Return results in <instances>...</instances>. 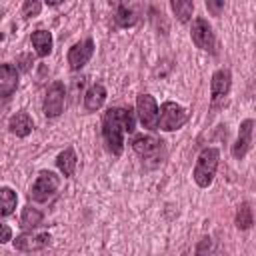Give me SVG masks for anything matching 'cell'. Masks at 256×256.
<instances>
[{"instance_id":"cb8c5ba5","label":"cell","mask_w":256,"mask_h":256,"mask_svg":"<svg viewBox=\"0 0 256 256\" xmlns=\"http://www.w3.org/2000/svg\"><path fill=\"white\" fill-rule=\"evenodd\" d=\"M210 250H212V240L204 236L196 246V256H210Z\"/></svg>"},{"instance_id":"ba28073f","label":"cell","mask_w":256,"mask_h":256,"mask_svg":"<svg viewBox=\"0 0 256 256\" xmlns=\"http://www.w3.org/2000/svg\"><path fill=\"white\" fill-rule=\"evenodd\" d=\"M192 42L200 48V50H206V52H214V32H212V26L208 24V20L204 18H196L192 22Z\"/></svg>"},{"instance_id":"603a6c76","label":"cell","mask_w":256,"mask_h":256,"mask_svg":"<svg viewBox=\"0 0 256 256\" xmlns=\"http://www.w3.org/2000/svg\"><path fill=\"white\" fill-rule=\"evenodd\" d=\"M40 10H42V4H40L38 0H26V2H24V6H22V14H24L26 18L38 16V14H40Z\"/></svg>"},{"instance_id":"d6986e66","label":"cell","mask_w":256,"mask_h":256,"mask_svg":"<svg viewBox=\"0 0 256 256\" xmlns=\"http://www.w3.org/2000/svg\"><path fill=\"white\" fill-rule=\"evenodd\" d=\"M0 198H2V210H0V214L6 218V216H10V214L14 212L16 202H18V196H16V192H14L12 188L2 186V190H0Z\"/></svg>"},{"instance_id":"5b68a950","label":"cell","mask_w":256,"mask_h":256,"mask_svg":"<svg viewBox=\"0 0 256 256\" xmlns=\"http://www.w3.org/2000/svg\"><path fill=\"white\" fill-rule=\"evenodd\" d=\"M136 112H138V120L144 128L148 130H158V104L150 94H140L136 98Z\"/></svg>"},{"instance_id":"3957f363","label":"cell","mask_w":256,"mask_h":256,"mask_svg":"<svg viewBox=\"0 0 256 256\" xmlns=\"http://www.w3.org/2000/svg\"><path fill=\"white\" fill-rule=\"evenodd\" d=\"M190 114L186 108H182L180 104L176 102H164L160 106V116H158V128L164 130V132H172V130H178L182 128L186 122H188Z\"/></svg>"},{"instance_id":"4fadbf2b","label":"cell","mask_w":256,"mask_h":256,"mask_svg":"<svg viewBox=\"0 0 256 256\" xmlns=\"http://www.w3.org/2000/svg\"><path fill=\"white\" fill-rule=\"evenodd\" d=\"M18 86V70L12 64H2L0 68V94L2 98H8Z\"/></svg>"},{"instance_id":"e0dca14e","label":"cell","mask_w":256,"mask_h":256,"mask_svg":"<svg viewBox=\"0 0 256 256\" xmlns=\"http://www.w3.org/2000/svg\"><path fill=\"white\" fill-rule=\"evenodd\" d=\"M138 16L140 14H138L136 6H132V4H118L114 20H116V24L120 28H128V26H134L138 22Z\"/></svg>"},{"instance_id":"8fae6325","label":"cell","mask_w":256,"mask_h":256,"mask_svg":"<svg viewBox=\"0 0 256 256\" xmlns=\"http://www.w3.org/2000/svg\"><path fill=\"white\" fill-rule=\"evenodd\" d=\"M50 234L48 232H26L16 236L14 240V248L20 252H32V250H42L50 244Z\"/></svg>"},{"instance_id":"d4e9b609","label":"cell","mask_w":256,"mask_h":256,"mask_svg":"<svg viewBox=\"0 0 256 256\" xmlns=\"http://www.w3.org/2000/svg\"><path fill=\"white\" fill-rule=\"evenodd\" d=\"M206 8L214 14V16H220L222 8H224V2L222 0H206Z\"/></svg>"},{"instance_id":"2e32d148","label":"cell","mask_w":256,"mask_h":256,"mask_svg":"<svg viewBox=\"0 0 256 256\" xmlns=\"http://www.w3.org/2000/svg\"><path fill=\"white\" fill-rule=\"evenodd\" d=\"M30 42H32V46H34V50H36V54L40 58H44V56H48L52 52V34L48 30H36V32H32Z\"/></svg>"},{"instance_id":"30bf717a","label":"cell","mask_w":256,"mask_h":256,"mask_svg":"<svg viewBox=\"0 0 256 256\" xmlns=\"http://www.w3.org/2000/svg\"><path fill=\"white\" fill-rule=\"evenodd\" d=\"M230 84H232V76L230 70H216L212 74L210 80V94H212V106H218L220 102H224V98L230 92Z\"/></svg>"},{"instance_id":"484cf974","label":"cell","mask_w":256,"mask_h":256,"mask_svg":"<svg viewBox=\"0 0 256 256\" xmlns=\"http://www.w3.org/2000/svg\"><path fill=\"white\" fill-rule=\"evenodd\" d=\"M10 236H12V230L8 228V224H2V238H0V242L6 244L10 240Z\"/></svg>"},{"instance_id":"ffe728a7","label":"cell","mask_w":256,"mask_h":256,"mask_svg":"<svg viewBox=\"0 0 256 256\" xmlns=\"http://www.w3.org/2000/svg\"><path fill=\"white\" fill-rule=\"evenodd\" d=\"M42 224V212L32 208V206H26L22 210V216H20V226L22 228H36Z\"/></svg>"},{"instance_id":"9a60e30c","label":"cell","mask_w":256,"mask_h":256,"mask_svg":"<svg viewBox=\"0 0 256 256\" xmlns=\"http://www.w3.org/2000/svg\"><path fill=\"white\" fill-rule=\"evenodd\" d=\"M8 128H10L12 134L24 138V136H28V134L32 132L34 122H32V118H30L26 112H16V114L8 120Z\"/></svg>"},{"instance_id":"7a4b0ae2","label":"cell","mask_w":256,"mask_h":256,"mask_svg":"<svg viewBox=\"0 0 256 256\" xmlns=\"http://www.w3.org/2000/svg\"><path fill=\"white\" fill-rule=\"evenodd\" d=\"M218 160H220V152L218 148H204L198 158H196V164H194V182L200 186V188H208L214 180V174H216V168H218Z\"/></svg>"},{"instance_id":"9c48e42d","label":"cell","mask_w":256,"mask_h":256,"mask_svg":"<svg viewBox=\"0 0 256 256\" xmlns=\"http://www.w3.org/2000/svg\"><path fill=\"white\" fill-rule=\"evenodd\" d=\"M94 54V40L92 38H84L80 42H76L70 50H68V64L72 70H80Z\"/></svg>"},{"instance_id":"7c38bea8","label":"cell","mask_w":256,"mask_h":256,"mask_svg":"<svg viewBox=\"0 0 256 256\" xmlns=\"http://www.w3.org/2000/svg\"><path fill=\"white\" fill-rule=\"evenodd\" d=\"M252 132H254V120L252 118H246L242 124H240V130H238V138H236V144L232 146V156L236 160H242L250 146H252Z\"/></svg>"},{"instance_id":"4316f807","label":"cell","mask_w":256,"mask_h":256,"mask_svg":"<svg viewBox=\"0 0 256 256\" xmlns=\"http://www.w3.org/2000/svg\"><path fill=\"white\" fill-rule=\"evenodd\" d=\"M46 4H50V6H58L60 2H58V0H50V2H46Z\"/></svg>"},{"instance_id":"5bb4252c","label":"cell","mask_w":256,"mask_h":256,"mask_svg":"<svg viewBox=\"0 0 256 256\" xmlns=\"http://www.w3.org/2000/svg\"><path fill=\"white\" fill-rule=\"evenodd\" d=\"M104 100H106V88L100 82L98 84H92L86 90V94H84V108L88 112H96L104 104Z\"/></svg>"},{"instance_id":"ac0fdd59","label":"cell","mask_w":256,"mask_h":256,"mask_svg":"<svg viewBox=\"0 0 256 256\" xmlns=\"http://www.w3.org/2000/svg\"><path fill=\"white\" fill-rule=\"evenodd\" d=\"M56 166L64 176H72L74 170H76V152H74V148H64L56 156Z\"/></svg>"},{"instance_id":"6da1fadb","label":"cell","mask_w":256,"mask_h":256,"mask_svg":"<svg viewBox=\"0 0 256 256\" xmlns=\"http://www.w3.org/2000/svg\"><path fill=\"white\" fill-rule=\"evenodd\" d=\"M134 130V112L130 108H108L102 118V138L106 148L120 156L124 148V134Z\"/></svg>"},{"instance_id":"44dd1931","label":"cell","mask_w":256,"mask_h":256,"mask_svg":"<svg viewBox=\"0 0 256 256\" xmlns=\"http://www.w3.org/2000/svg\"><path fill=\"white\" fill-rule=\"evenodd\" d=\"M170 6H172V10L180 22H188L192 12H194V2H190V0H172Z\"/></svg>"},{"instance_id":"277c9868","label":"cell","mask_w":256,"mask_h":256,"mask_svg":"<svg viewBox=\"0 0 256 256\" xmlns=\"http://www.w3.org/2000/svg\"><path fill=\"white\" fill-rule=\"evenodd\" d=\"M58 186H60V178L50 170H42L30 188V198L34 202H46L56 194Z\"/></svg>"},{"instance_id":"52a82bcc","label":"cell","mask_w":256,"mask_h":256,"mask_svg":"<svg viewBox=\"0 0 256 256\" xmlns=\"http://www.w3.org/2000/svg\"><path fill=\"white\" fill-rule=\"evenodd\" d=\"M64 94H66V90H64V84L60 80H56V82L50 84V88H48V92L44 96V114L48 118H56V116L62 114Z\"/></svg>"},{"instance_id":"8992f818","label":"cell","mask_w":256,"mask_h":256,"mask_svg":"<svg viewBox=\"0 0 256 256\" xmlns=\"http://www.w3.org/2000/svg\"><path fill=\"white\" fill-rule=\"evenodd\" d=\"M162 144H164L162 140H158L154 136H144V134H138L132 140L134 152L144 160H160L162 158Z\"/></svg>"},{"instance_id":"7402d4cb","label":"cell","mask_w":256,"mask_h":256,"mask_svg":"<svg viewBox=\"0 0 256 256\" xmlns=\"http://www.w3.org/2000/svg\"><path fill=\"white\" fill-rule=\"evenodd\" d=\"M252 224H254L252 208H250L248 202H242L238 206V212H236V226H238V230H248Z\"/></svg>"}]
</instances>
